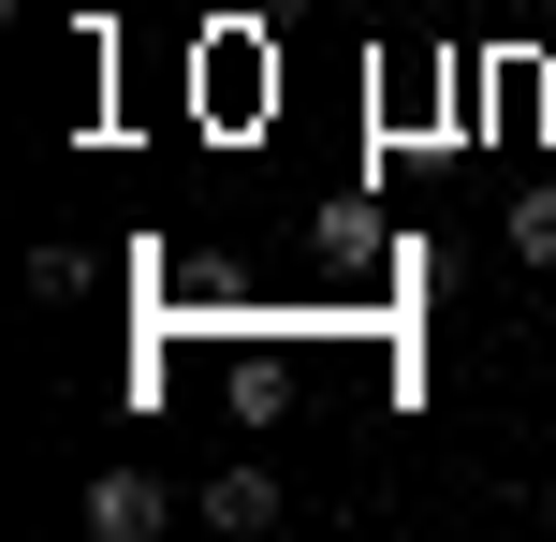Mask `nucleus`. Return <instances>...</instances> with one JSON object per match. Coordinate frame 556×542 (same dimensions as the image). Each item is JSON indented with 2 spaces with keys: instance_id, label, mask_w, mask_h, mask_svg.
Returning a JSON list of instances; mask_svg holds the SVG:
<instances>
[{
  "instance_id": "nucleus-1",
  "label": "nucleus",
  "mask_w": 556,
  "mask_h": 542,
  "mask_svg": "<svg viewBox=\"0 0 556 542\" xmlns=\"http://www.w3.org/2000/svg\"><path fill=\"white\" fill-rule=\"evenodd\" d=\"M88 528H103V542H162V528H176L162 469H88Z\"/></svg>"
},
{
  "instance_id": "nucleus-2",
  "label": "nucleus",
  "mask_w": 556,
  "mask_h": 542,
  "mask_svg": "<svg viewBox=\"0 0 556 542\" xmlns=\"http://www.w3.org/2000/svg\"><path fill=\"white\" fill-rule=\"evenodd\" d=\"M205 528H235V542L278 528V469H250V455H235V469H205Z\"/></svg>"
},
{
  "instance_id": "nucleus-3",
  "label": "nucleus",
  "mask_w": 556,
  "mask_h": 542,
  "mask_svg": "<svg viewBox=\"0 0 556 542\" xmlns=\"http://www.w3.org/2000/svg\"><path fill=\"white\" fill-rule=\"evenodd\" d=\"M220 396H235V426H278V411H293V367H278V352H235Z\"/></svg>"
},
{
  "instance_id": "nucleus-4",
  "label": "nucleus",
  "mask_w": 556,
  "mask_h": 542,
  "mask_svg": "<svg viewBox=\"0 0 556 542\" xmlns=\"http://www.w3.org/2000/svg\"><path fill=\"white\" fill-rule=\"evenodd\" d=\"M513 264H556V191H528V205H513Z\"/></svg>"
},
{
  "instance_id": "nucleus-5",
  "label": "nucleus",
  "mask_w": 556,
  "mask_h": 542,
  "mask_svg": "<svg viewBox=\"0 0 556 542\" xmlns=\"http://www.w3.org/2000/svg\"><path fill=\"white\" fill-rule=\"evenodd\" d=\"M250 15H293V0H250Z\"/></svg>"
},
{
  "instance_id": "nucleus-6",
  "label": "nucleus",
  "mask_w": 556,
  "mask_h": 542,
  "mask_svg": "<svg viewBox=\"0 0 556 542\" xmlns=\"http://www.w3.org/2000/svg\"><path fill=\"white\" fill-rule=\"evenodd\" d=\"M542 528H556V484H542Z\"/></svg>"
}]
</instances>
